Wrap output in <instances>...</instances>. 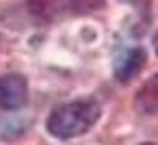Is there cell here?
<instances>
[{"label":"cell","instance_id":"obj_1","mask_svg":"<svg viewBox=\"0 0 158 145\" xmlns=\"http://www.w3.org/2000/svg\"><path fill=\"white\" fill-rule=\"evenodd\" d=\"M100 119V104L91 97L87 100H74V102H67V104H61L56 106L48 121H46V130L61 139V141H67V139H76L85 132H89Z\"/></svg>","mask_w":158,"mask_h":145},{"label":"cell","instance_id":"obj_2","mask_svg":"<svg viewBox=\"0 0 158 145\" xmlns=\"http://www.w3.org/2000/svg\"><path fill=\"white\" fill-rule=\"evenodd\" d=\"M28 11L39 22H52L63 15H85L102 9L104 0H26Z\"/></svg>","mask_w":158,"mask_h":145},{"label":"cell","instance_id":"obj_3","mask_svg":"<svg viewBox=\"0 0 158 145\" xmlns=\"http://www.w3.org/2000/svg\"><path fill=\"white\" fill-rule=\"evenodd\" d=\"M28 100V82L20 74L0 76V108L18 110Z\"/></svg>","mask_w":158,"mask_h":145},{"label":"cell","instance_id":"obj_4","mask_svg":"<svg viewBox=\"0 0 158 145\" xmlns=\"http://www.w3.org/2000/svg\"><path fill=\"white\" fill-rule=\"evenodd\" d=\"M145 61H147V54L141 46H132V48H126L121 54H117L115 59V65H113V74H115V80L126 85L130 82L134 76H139V72L145 67Z\"/></svg>","mask_w":158,"mask_h":145},{"label":"cell","instance_id":"obj_5","mask_svg":"<svg viewBox=\"0 0 158 145\" xmlns=\"http://www.w3.org/2000/svg\"><path fill=\"white\" fill-rule=\"evenodd\" d=\"M134 104L143 115H158V74H154L139 89Z\"/></svg>","mask_w":158,"mask_h":145},{"label":"cell","instance_id":"obj_6","mask_svg":"<svg viewBox=\"0 0 158 145\" xmlns=\"http://www.w3.org/2000/svg\"><path fill=\"white\" fill-rule=\"evenodd\" d=\"M152 44H154V52L158 54V31L154 33V39H152Z\"/></svg>","mask_w":158,"mask_h":145},{"label":"cell","instance_id":"obj_7","mask_svg":"<svg viewBox=\"0 0 158 145\" xmlns=\"http://www.w3.org/2000/svg\"><path fill=\"white\" fill-rule=\"evenodd\" d=\"M141 145H156V143H141Z\"/></svg>","mask_w":158,"mask_h":145}]
</instances>
